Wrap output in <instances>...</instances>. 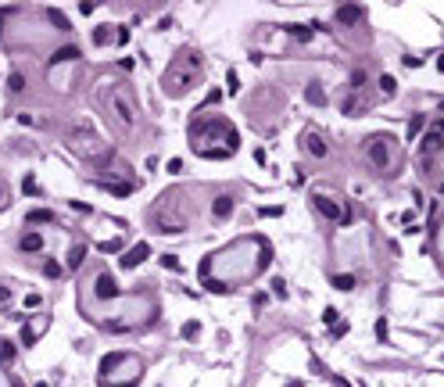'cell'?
<instances>
[{
  "label": "cell",
  "mask_w": 444,
  "mask_h": 387,
  "mask_svg": "<svg viewBox=\"0 0 444 387\" xmlns=\"http://www.w3.org/2000/svg\"><path fill=\"white\" fill-rule=\"evenodd\" d=\"M366 158H369V165H373L376 172H391V165H394V140L387 133L366 136Z\"/></svg>",
  "instance_id": "1"
},
{
  "label": "cell",
  "mask_w": 444,
  "mask_h": 387,
  "mask_svg": "<svg viewBox=\"0 0 444 387\" xmlns=\"http://www.w3.org/2000/svg\"><path fill=\"white\" fill-rule=\"evenodd\" d=\"M197 64H201V61H197ZM197 64H190V68H179V64H176V68H172L168 76L161 79L168 94H186V90L194 86L197 79H201V68H197Z\"/></svg>",
  "instance_id": "2"
},
{
  "label": "cell",
  "mask_w": 444,
  "mask_h": 387,
  "mask_svg": "<svg viewBox=\"0 0 444 387\" xmlns=\"http://www.w3.org/2000/svg\"><path fill=\"white\" fill-rule=\"evenodd\" d=\"M147 255H151V247L147 244H137V247H129V251L119 258V265H122V269H137L140 262H147Z\"/></svg>",
  "instance_id": "3"
},
{
  "label": "cell",
  "mask_w": 444,
  "mask_h": 387,
  "mask_svg": "<svg viewBox=\"0 0 444 387\" xmlns=\"http://www.w3.org/2000/svg\"><path fill=\"white\" fill-rule=\"evenodd\" d=\"M301 144H305V151L312 154V158H326V154H330V147H326V140H322L319 133H305Z\"/></svg>",
  "instance_id": "4"
},
{
  "label": "cell",
  "mask_w": 444,
  "mask_h": 387,
  "mask_svg": "<svg viewBox=\"0 0 444 387\" xmlns=\"http://www.w3.org/2000/svg\"><path fill=\"white\" fill-rule=\"evenodd\" d=\"M97 187H104V190H111V194H115V197H129V194H133V190H137V187H133V183H129V179H115V176H107L104 183H97Z\"/></svg>",
  "instance_id": "5"
},
{
  "label": "cell",
  "mask_w": 444,
  "mask_h": 387,
  "mask_svg": "<svg viewBox=\"0 0 444 387\" xmlns=\"http://www.w3.org/2000/svg\"><path fill=\"white\" fill-rule=\"evenodd\" d=\"M312 205L319 208L326 219H340V205H337V201H330V197H322V194H312Z\"/></svg>",
  "instance_id": "6"
},
{
  "label": "cell",
  "mask_w": 444,
  "mask_h": 387,
  "mask_svg": "<svg viewBox=\"0 0 444 387\" xmlns=\"http://www.w3.org/2000/svg\"><path fill=\"white\" fill-rule=\"evenodd\" d=\"M362 11H366L362 4H340V7H337V22H344V25H355L358 18H362Z\"/></svg>",
  "instance_id": "7"
},
{
  "label": "cell",
  "mask_w": 444,
  "mask_h": 387,
  "mask_svg": "<svg viewBox=\"0 0 444 387\" xmlns=\"http://www.w3.org/2000/svg\"><path fill=\"white\" fill-rule=\"evenodd\" d=\"M111 108L119 112L122 126H133V122H137V115H133V108H129V100H125V97H111Z\"/></svg>",
  "instance_id": "8"
},
{
  "label": "cell",
  "mask_w": 444,
  "mask_h": 387,
  "mask_svg": "<svg viewBox=\"0 0 444 387\" xmlns=\"http://www.w3.org/2000/svg\"><path fill=\"white\" fill-rule=\"evenodd\" d=\"M115 294H119L115 280H111L107 273H101V276H97V298H115Z\"/></svg>",
  "instance_id": "9"
},
{
  "label": "cell",
  "mask_w": 444,
  "mask_h": 387,
  "mask_svg": "<svg viewBox=\"0 0 444 387\" xmlns=\"http://www.w3.org/2000/svg\"><path fill=\"white\" fill-rule=\"evenodd\" d=\"M72 58H79V47H76V43H68V47H61L58 54H54V58H50V68H54V64H61V61H72Z\"/></svg>",
  "instance_id": "10"
},
{
  "label": "cell",
  "mask_w": 444,
  "mask_h": 387,
  "mask_svg": "<svg viewBox=\"0 0 444 387\" xmlns=\"http://www.w3.org/2000/svg\"><path fill=\"white\" fill-rule=\"evenodd\" d=\"M43 326H47V322H40V319H36V322H29V330L22 334V344H25V348H29V344H36V337L43 334Z\"/></svg>",
  "instance_id": "11"
},
{
  "label": "cell",
  "mask_w": 444,
  "mask_h": 387,
  "mask_svg": "<svg viewBox=\"0 0 444 387\" xmlns=\"http://www.w3.org/2000/svg\"><path fill=\"white\" fill-rule=\"evenodd\" d=\"M212 211H215V219H230L233 215V197H219Z\"/></svg>",
  "instance_id": "12"
},
{
  "label": "cell",
  "mask_w": 444,
  "mask_h": 387,
  "mask_svg": "<svg viewBox=\"0 0 444 387\" xmlns=\"http://www.w3.org/2000/svg\"><path fill=\"white\" fill-rule=\"evenodd\" d=\"M441 147H444V136H441V133H427V136H423V151H433V154H437Z\"/></svg>",
  "instance_id": "13"
},
{
  "label": "cell",
  "mask_w": 444,
  "mask_h": 387,
  "mask_svg": "<svg viewBox=\"0 0 444 387\" xmlns=\"http://www.w3.org/2000/svg\"><path fill=\"white\" fill-rule=\"evenodd\" d=\"M25 219H29L32 226H40V223H50V219H54V211H47V208H32Z\"/></svg>",
  "instance_id": "14"
},
{
  "label": "cell",
  "mask_w": 444,
  "mask_h": 387,
  "mask_svg": "<svg viewBox=\"0 0 444 387\" xmlns=\"http://www.w3.org/2000/svg\"><path fill=\"white\" fill-rule=\"evenodd\" d=\"M43 247V237L40 233H25L22 237V251H40Z\"/></svg>",
  "instance_id": "15"
},
{
  "label": "cell",
  "mask_w": 444,
  "mask_h": 387,
  "mask_svg": "<svg viewBox=\"0 0 444 387\" xmlns=\"http://www.w3.org/2000/svg\"><path fill=\"white\" fill-rule=\"evenodd\" d=\"M83 258H86V247H83V244L72 247V251H68V269H79V265H83Z\"/></svg>",
  "instance_id": "16"
},
{
  "label": "cell",
  "mask_w": 444,
  "mask_h": 387,
  "mask_svg": "<svg viewBox=\"0 0 444 387\" xmlns=\"http://www.w3.org/2000/svg\"><path fill=\"white\" fill-rule=\"evenodd\" d=\"M283 32L301 36V40H312V29H308V25H294V22H287V25H283Z\"/></svg>",
  "instance_id": "17"
},
{
  "label": "cell",
  "mask_w": 444,
  "mask_h": 387,
  "mask_svg": "<svg viewBox=\"0 0 444 387\" xmlns=\"http://www.w3.org/2000/svg\"><path fill=\"white\" fill-rule=\"evenodd\" d=\"M308 100H312L315 108H322V104H326V97H322V86H319V82H312V86H308Z\"/></svg>",
  "instance_id": "18"
},
{
  "label": "cell",
  "mask_w": 444,
  "mask_h": 387,
  "mask_svg": "<svg viewBox=\"0 0 444 387\" xmlns=\"http://www.w3.org/2000/svg\"><path fill=\"white\" fill-rule=\"evenodd\" d=\"M61 273H65V269H61V265L54 262V258H47V262H43V276H47V280H58Z\"/></svg>",
  "instance_id": "19"
},
{
  "label": "cell",
  "mask_w": 444,
  "mask_h": 387,
  "mask_svg": "<svg viewBox=\"0 0 444 387\" xmlns=\"http://www.w3.org/2000/svg\"><path fill=\"white\" fill-rule=\"evenodd\" d=\"M97 251H104V255H119V251H122V241H97Z\"/></svg>",
  "instance_id": "20"
},
{
  "label": "cell",
  "mask_w": 444,
  "mask_h": 387,
  "mask_svg": "<svg viewBox=\"0 0 444 387\" xmlns=\"http://www.w3.org/2000/svg\"><path fill=\"white\" fill-rule=\"evenodd\" d=\"M47 15H50V22H54V25H58V29H65V32H68V25H72V22H68V18H65V15H61V11H58V7H50V11H47Z\"/></svg>",
  "instance_id": "21"
},
{
  "label": "cell",
  "mask_w": 444,
  "mask_h": 387,
  "mask_svg": "<svg viewBox=\"0 0 444 387\" xmlns=\"http://www.w3.org/2000/svg\"><path fill=\"white\" fill-rule=\"evenodd\" d=\"M204 287L212 290V294H230V283H222V280H212V276L204 280Z\"/></svg>",
  "instance_id": "22"
},
{
  "label": "cell",
  "mask_w": 444,
  "mask_h": 387,
  "mask_svg": "<svg viewBox=\"0 0 444 387\" xmlns=\"http://www.w3.org/2000/svg\"><path fill=\"white\" fill-rule=\"evenodd\" d=\"M333 287H340V290H351V287H355V276H348V273L333 276Z\"/></svg>",
  "instance_id": "23"
},
{
  "label": "cell",
  "mask_w": 444,
  "mask_h": 387,
  "mask_svg": "<svg viewBox=\"0 0 444 387\" xmlns=\"http://www.w3.org/2000/svg\"><path fill=\"white\" fill-rule=\"evenodd\" d=\"M427 126V118L423 115H412V122H409V136H419V129Z\"/></svg>",
  "instance_id": "24"
},
{
  "label": "cell",
  "mask_w": 444,
  "mask_h": 387,
  "mask_svg": "<svg viewBox=\"0 0 444 387\" xmlns=\"http://www.w3.org/2000/svg\"><path fill=\"white\" fill-rule=\"evenodd\" d=\"M115 32H119V29H107V25H101V29L93 32V40H97V43H107V40H111Z\"/></svg>",
  "instance_id": "25"
},
{
  "label": "cell",
  "mask_w": 444,
  "mask_h": 387,
  "mask_svg": "<svg viewBox=\"0 0 444 387\" xmlns=\"http://www.w3.org/2000/svg\"><path fill=\"white\" fill-rule=\"evenodd\" d=\"M0 358H4V362L15 358V344H11V340H0Z\"/></svg>",
  "instance_id": "26"
},
{
  "label": "cell",
  "mask_w": 444,
  "mask_h": 387,
  "mask_svg": "<svg viewBox=\"0 0 444 387\" xmlns=\"http://www.w3.org/2000/svg\"><path fill=\"white\" fill-rule=\"evenodd\" d=\"M380 90H383V94H394V90H398L394 76H380Z\"/></svg>",
  "instance_id": "27"
},
{
  "label": "cell",
  "mask_w": 444,
  "mask_h": 387,
  "mask_svg": "<svg viewBox=\"0 0 444 387\" xmlns=\"http://www.w3.org/2000/svg\"><path fill=\"white\" fill-rule=\"evenodd\" d=\"M261 215H265V219H279V215H283V205H265Z\"/></svg>",
  "instance_id": "28"
},
{
  "label": "cell",
  "mask_w": 444,
  "mask_h": 387,
  "mask_svg": "<svg viewBox=\"0 0 444 387\" xmlns=\"http://www.w3.org/2000/svg\"><path fill=\"white\" fill-rule=\"evenodd\" d=\"M197 326H201V322H186V326H183V337H186V340H194L197 334H201Z\"/></svg>",
  "instance_id": "29"
},
{
  "label": "cell",
  "mask_w": 444,
  "mask_h": 387,
  "mask_svg": "<svg viewBox=\"0 0 444 387\" xmlns=\"http://www.w3.org/2000/svg\"><path fill=\"white\" fill-rule=\"evenodd\" d=\"M161 265H165V269H179V258L176 255H161Z\"/></svg>",
  "instance_id": "30"
},
{
  "label": "cell",
  "mask_w": 444,
  "mask_h": 387,
  "mask_svg": "<svg viewBox=\"0 0 444 387\" xmlns=\"http://www.w3.org/2000/svg\"><path fill=\"white\" fill-rule=\"evenodd\" d=\"M273 294H279V298H287V283H283V280H279V276H276V280H273Z\"/></svg>",
  "instance_id": "31"
},
{
  "label": "cell",
  "mask_w": 444,
  "mask_h": 387,
  "mask_svg": "<svg viewBox=\"0 0 444 387\" xmlns=\"http://www.w3.org/2000/svg\"><path fill=\"white\" fill-rule=\"evenodd\" d=\"M22 190H25V194H40V187H36V179H32V176H25V183H22Z\"/></svg>",
  "instance_id": "32"
},
{
  "label": "cell",
  "mask_w": 444,
  "mask_h": 387,
  "mask_svg": "<svg viewBox=\"0 0 444 387\" xmlns=\"http://www.w3.org/2000/svg\"><path fill=\"white\" fill-rule=\"evenodd\" d=\"M330 334H333V337H344V334H348V322L337 319V326H330Z\"/></svg>",
  "instance_id": "33"
},
{
  "label": "cell",
  "mask_w": 444,
  "mask_h": 387,
  "mask_svg": "<svg viewBox=\"0 0 444 387\" xmlns=\"http://www.w3.org/2000/svg\"><path fill=\"white\" fill-rule=\"evenodd\" d=\"M376 337L387 340V319H376Z\"/></svg>",
  "instance_id": "34"
},
{
  "label": "cell",
  "mask_w": 444,
  "mask_h": 387,
  "mask_svg": "<svg viewBox=\"0 0 444 387\" xmlns=\"http://www.w3.org/2000/svg\"><path fill=\"white\" fill-rule=\"evenodd\" d=\"M25 86V76H22V72H15V76H11V90H22Z\"/></svg>",
  "instance_id": "35"
},
{
  "label": "cell",
  "mask_w": 444,
  "mask_h": 387,
  "mask_svg": "<svg viewBox=\"0 0 444 387\" xmlns=\"http://www.w3.org/2000/svg\"><path fill=\"white\" fill-rule=\"evenodd\" d=\"M40 301H43L40 294H29V298H25V308H40Z\"/></svg>",
  "instance_id": "36"
},
{
  "label": "cell",
  "mask_w": 444,
  "mask_h": 387,
  "mask_svg": "<svg viewBox=\"0 0 444 387\" xmlns=\"http://www.w3.org/2000/svg\"><path fill=\"white\" fill-rule=\"evenodd\" d=\"M115 43H129V29H125V25H122L119 32H115Z\"/></svg>",
  "instance_id": "37"
},
{
  "label": "cell",
  "mask_w": 444,
  "mask_h": 387,
  "mask_svg": "<svg viewBox=\"0 0 444 387\" xmlns=\"http://www.w3.org/2000/svg\"><path fill=\"white\" fill-rule=\"evenodd\" d=\"M101 387H137V380H122V384H101Z\"/></svg>",
  "instance_id": "38"
},
{
  "label": "cell",
  "mask_w": 444,
  "mask_h": 387,
  "mask_svg": "<svg viewBox=\"0 0 444 387\" xmlns=\"http://www.w3.org/2000/svg\"><path fill=\"white\" fill-rule=\"evenodd\" d=\"M7 298H11V290H7V287H4V283H0V305H4V301H7Z\"/></svg>",
  "instance_id": "39"
},
{
  "label": "cell",
  "mask_w": 444,
  "mask_h": 387,
  "mask_svg": "<svg viewBox=\"0 0 444 387\" xmlns=\"http://www.w3.org/2000/svg\"><path fill=\"white\" fill-rule=\"evenodd\" d=\"M437 129H441V133H444V118H441V122H437Z\"/></svg>",
  "instance_id": "40"
},
{
  "label": "cell",
  "mask_w": 444,
  "mask_h": 387,
  "mask_svg": "<svg viewBox=\"0 0 444 387\" xmlns=\"http://www.w3.org/2000/svg\"><path fill=\"white\" fill-rule=\"evenodd\" d=\"M441 108H444V104H441Z\"/></svg>",
  "instance_id": "41"
}]
</instances>
